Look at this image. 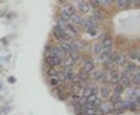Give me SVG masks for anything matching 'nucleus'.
Instances as JSON below:
<instances>
[{"label": "nucleus", "mask_w": 140, "mask_h": 115, "mask_svg": "<svg viewBox=\"0 0 140 115\" xmlns=\"http://www.w3.org/2000/svg\"><path fill=\"white\" fill-rule=\"evenodd\" d=\"M53 33L55 35V37L59 40H65V41H69L70 39V36L67 33H65L64 31L59 28L57 25L54 26L53 27Z\"/></svg>", "instance_id": "obj_1"}, {"label": "nucleus", "mask_w": 140, "mask_h": 115, "mask_svg": "<svg viewBox=\"0 0 140 115\" xmlns=\"http://www.w3.org/2000/svg\"><path fill=\"white\" fill-rule=\"evenodd\" d=\"M127 61L126 56L122 53H118L114 55V63H116L118 65H125Z\"/></svg>", "instance_id": "obj_2"}, {"label": "nucleus", "mask_w": 140, "mask_h": 115, "mask_svg": "<svg viewBox=\"0 0 140 115\" xmlns=\"http://www.w3.org/2000/svg\"><path fill=\"white\" fill-rule=\"evenodd\" d=\"M45 62L51 66H55V65H58L61 63V60L57 57L48 56L45 58Z\"/></svg>", "instance_id": "obj_3"}, {"label": "nucleus", "mask_w": 140, "mask_h": 115, "mask_svg": "<svg viewBox=\"0 0 140 115\" xmlns=\"http://www.w3.org/2000/svg\"><path fill=\"white\" fill-rule=\"evenodd\" d=\"M83 23L84 25V27H86L89 31H93V30L97 27V23H95V21L91 20V19L83 20Z\"/></svg>", "instance_id": "obj_4"}, {"label": "nucleus", "mask_w": 140, "mask_h": 115, "mask_svg": "<svg viewBox=\"0 0 140 115\" xmlns=\"http://www.w3.org/2000/svg\"><path fill=\"white\" fill-rule=\"evenodd\" d=\"M62 12H64L65 13L69 15V16H73V14H75V8L74 6L70 3H66L63 6L62 8Z\"/></svg>", "instance_id": "obj_5"}, {"label": "nucleus", "mask_w": 140, "mask_h": 115, "mask_svg": "<svg viewBox=\"0 0 140 115\" xmlns=\"http://www.w3.org/2000/svg\"><path fill=\"white\" fill-rule=\"evenodd\" d=\"M78 8L79 9V10L84 12V13H87V12H90V4L86 2H84V1H81L79 2L78 4Z\"/></svg>", "instance_id": "obj_6"}, {"label": "nucleus", "mask_w": 140, "mask_h": 115, "mask_svg": "<svg viewBox=\"0 0 140 115\" xmlns=\"http://www.w3.org/2000/svg\"><path fill=\"white\" fill-rule=\"evenodd\" d=\"M103 48L104 50L111 51L113 48V41L111 37H105L103 41Z\"/></svg>", "instance_id": "obj_7"}, {"label": "nucleus", "mask_w": 140, "mask_h": 115, "mask_svg": "<svg viewBox=\"0 0 140 115\" xmlns=\"http://www.w3.org/2000/svg\"><path fill=\"white\" fill-rule=\"evenodd\" d=\"M139 96H140V89H139V88L131 89V90L129 91V93H128V96L131 100L137 99Z\"/></svg>", "instance_id": "obj_8"}, {"label": "nucleus", "mask_w": 140, "mask_h": 115, "mask_svg": "<svg viewBox=\"0 0 140 115\" xmlns=\"http://www.w3.org/2000/svg\"><path fill=\"white\" fill-rule=\"evenodd\" d=\"M100 109L103 113H110L112 111V106L109 103H104L101 104Z\"/></svg>", "instance_id": "obj_9"}, {"label": "nucleus", "mask_w": 140, "mask_h": 115, "mask_svg": "<svg viewBox=\"0 0 140 115\" xmlns=\"http://www.w3.org/2000/svg\"><path fill=\"white\" fill-rule=\"evenodd\" d=\"M53 54L54 57H57L60 59V58H64L65 57V52L61 49V48H54L53 49Z\"/></svg>", "instance_id": "obj_10"}, {"label": "nucleus", "mask_w": 140, "mask_h": 115, "mask_svg": "<svg viewBox=\"0 0 140 115\" xmlns=\"http://www.w3.org/2000/svg\"><path fill=\"white\" fill-rule=\"evenodd\" d=\"M111 81L114 84H117L119 81V75L118 72L115 70H113L111 72Z\"/></svg>", "instance_id": "obj_11"}, {"label": "nucleus", "mask_w": 140, "mask_h": 115, "mask_svg": "<svg viewBox=\"0 0 140 115\" xmlns=\"http://www.w3.org/2000/svg\"><path fill=\"white\" fill-rule=\"evenodd\" d=\"M71 90L75 95H77L81 91V86L78 83H74L71 86Z\"/></svg>", "instance_id": "obj_12"}, {"label": "nucleus", "mask_w": 140, "mask_h": 115, "mask_svg": "<svg viewBox=\"0 0 140 115\" xmlns=\"http://www.w3.org/2000/svg\"><path fill=\"white\" fill-rule=\"evenodd\" d=\"M93 69V64L91 62H86L84 63V65L83 66V70L84 72H86V73L90 72Z\"/></svg>", "instance_id": "obj_13"}, {"label": "nucleus", "mask_w": 140, "mask_h": 115, "mask_svg": "<svg viewBox=\"0 0 140 115\" xmlns=\"http://www.w3.org/2000/svg\"><path fill=\"white\" fill-rule=\"evenodd\" d=\"M94 77H95L96 80L99 81V82H104V81L105 80L106 75H105V74L103 72H101V71H97V72H95Z\"/></svg>", "instance_id": "obj_14"}, {"label": "nucleus", "mask_w": 140, "mask_h": 115, "mask_svg": "<svg viewBox=\"0 0 140 115\" xmlns=\"http://www.w3.org/2000/svg\"><path fill=\"white\" fill-rule=\"evenodd\" d=\"M121 83L123 84V86H125V87H131L132 83H131V80L127 75H122L121 78Z\"/></svg>", "instance_id": "obj_15"}, {"label": "nucleus", "mask_w": 140, "mask_h": 115, "mask_svg": "<svg viewBox=\"0 0 140 115\" xmlns=\"http://www.w3.org/2000/svg\"><path fill=\"white\" fill-rule=\"evenodd\" d=\"M61 46V49L65 53H68V54H69L72 51V48H71V47L69 44H67L65 43V42H62V43H61L60 44Z\"/></svg>", "instance_id": "obj_16"}, {"label": "nucleus", "mask_w": 140, "mask_h": 115, "mask_svg": "<svg viewBox=\"0 0 140 115\" xmlns=\"http://www.w3.org/2000/svg\"><path fill=\"white\" fill-rule=\"evenodd\" d=\"M71 20H73L74 23H77V24H80L83 22V19L82 16L78 14H75V13L71 16Z\"/></svg>", "instance_id": "obj_17"}, {"label": "nucleus", "mask_w": 140, "mask_h": 115, "mask_svg": "<svg viewBox=\"0 0 140 115\" xmlns=\"http://www.w3.org/2000/svg\"><path fill=\"white\" fill-rule=\"evenodd\" d=\"M114 94L120 96L121 93L124 92V86L121 84H117L114 89Z\"/></svg>", "instance_id": "obj_18"}, {"label": "nucleus", "mask_w": 140, "mask_h": 115, "mask_svg": "<svg viewBox=\"0 0 140 115\" xmlns=\"http://www.w3.org/2000/svg\"><path fill=\"white\" fill-rule=\"evenodd\" d=\"M100 95L102 96V97H104V98L108 97L109 95H110L109 89H108L107 87H105V86L101 87V88H100Z\"/></svg>", "instance_id": "obj_19"}, {"label": "nucleus", "mask_w": 140, "mask_h": 115, "mask_svg": "<svg viewBox=\"0 0 140 115\" xmlns=\"http://www.w3.org/2000/svg\"><path fill=\"white\" fill-rule=\"evenodd\" d=\"M69 56L73 61L79 60V58H80V55H79V52H76V51H72V52L69 53Z\"/></svg>", "instance_id": "obj_20"}, {"label": "nucleus", "mask_w": 140, "mask_h": 115, "mask_svg": "<svg viewBox=\"0 0 140 115\" xmlns=\"http://www.w3.org/2000/svg\"><path fill=\"white\" fill-rule=\"evenodd\" d=\"M121 98L119 95H117V94H114L111 97V102L114 104H116L118 103L121 102Z\"/></svg>", "instance_id": "obj_21"}, {"label": "nucleus", "mask_w": 140, "mask_h": 115, "mask_svg": "<svg viewBox=\"0 0 140 115\" xmlns=\"http://www.w3.org/2000/svg\"><path fill=\"white\" fill-rule=\"evenodd\" d=\"M78 77L81 80H86L89 78V75H88V73H86V72L82 70V71L79 72V73L78 75Z\"/></svg>", "instance_id": "obj_22"}, {"label": "nucleus", "mask_w": 140, "mask_h": 115, "mask_svg": "<svg viewBox=\"0 0 140 115\" xmlns=\"http://www.w3.org/2000/svg\"><path fill=\"white\" fill-rule=\"evenodd\" d=\"M103 46L101 45L100 44H96L93 47V50H94V52L97 53V54H100L102 53L103 52Z\"/></svg>", "instance_id": "obj_23"}, {"label": "nucleus", "mask_w": 140, "mask_h": 115, "mask_svg": "<svg viewBox=\"0 0 140 115\" xmlns=\"http://www.w3.org/2000/svg\"><path fill=\"white\" fill-rule=\"evenodd\" d=\"M93 16L96 20H101V19H103V17H104L103 13L99 10H96V11L93 12Z\"/></svg>", "instance_id": "obj_24"}, {"label": "nucleus", "mask_w": 140, "mask_h": 115, "mask_svg": "<svg viewBox=\"0 0 140 115\" xmlns=\"http://www.w3.org/2000/svg\"><path fill=\"white\" fill-rule=\"evenodd\" d=\"M92 94V88L90 87H86L83 90V97L88 98Z\"/></svg>", "instance_id": "obj_25"}, {"label": "nucleus", "mask_w": 140, "mask_h": 115, "mask_svg": "<svg viewBox=\"0 0 140 115\" xmlns=\"http://www.w3.org/2000/svg\"><path fill=\"white\" fill-rule=\"evenodd\" d=\"M57 26L60 28L62 31H65V29H66V27H67V25H66V23H65V22H64L63 20H58V23H57Z\"/></svg>", "instance_id": "obj_26"}, {"label": "nucleus", "mask_w": 140, "mask_h": 115, "mask_svg": "<svg viewBox=\"0 0 140 115\" xmlns=\"http://www.w3.org/2000/svg\"><path fill=\"white\" fill-rule=\"evenodd\" d=\"M86 99H87V103L93 105V104H94V103H95V101L97 100V96L94 95V94H91L88 98H86Z\"/></svg>", "instance_id": "obj_27"}, {"label": "nucleus", "mask_w": 140, "mask_h": 115, "mask_svg": "<svg viewBox=\"0 0 140 115\" xmlns=\"http://www.w3.org/2000/svg\"><path fill=\"white\" fill-rule=\"evenodd\" d=\"M135 69H136V65H135L134 63L129 62V63L127 64L126 69H127V71H128V72H132V71L135 70Z\"/></svg>", "instance_id": "obj_28"}, {"label": "nucleus", "mask_w": 140, "mask_h": 115, "mask_svg": "<svg viewBox=\"0 0 140 115\" xmlns=\"http://www.w3.org/2000/svg\"><path fill=\"white\" fill-rule=\"evenodd\" d=\"M70 45V47H71V48H72V50L73 51H77L79 49V44L78 43V42H76V41H73L71 43V44H69Z\"/></svg>", "instance_id": "obj_29"}, {"label": "nucleus", "mask_w": 140, "mask_h": 115, "mask_svg": "<svg viewBox=\"0 0 140 115\" xmlns=\"http://www.w3.org/2000/svg\"><path fill=\"white\" fill-rule=\"evenodd\" d=\"M48 75L51 77H54V76H57L58 75V72L56 71V69H53V68H51V69H48Z\"/></svg>", "instance_id": "obj_30"}, {"label": "nucleus", "mask_w": 140, "mask_h": 115, "mask_svg": "<svg viewBox=\"0 0 140 115\" xmlns=\"http://www.w3.org/2000/svg\"><path fill=\"white\" fill-rule=\"evenodd\" d=\"M61 18H62V20H63L64 22H67V21H69V20H71V16L65 13L64 12H62V13H61Z\"/></svg>", "instance_id": "obj_31"}, {"label": "nucleus", "mask_w": 140, "mask_h": 115, "mask_svg": "<svg viewBox=\"0 0 140 115\" xmlns=\"http://www.w3.org/2000/svg\"><path fill=\"white\" fill-rule=\"evenodd\" d=\"M64 63H65V66H67V67H70L71 65H73V64H74V61L69 57V58H65Z\"/></svg>", "instance_id": "obj_32"}, {"label": "nucleus", "mask_w": 140, "mask_h": 115, "mask_svg": "<svg viewBox=\"0 0 140 115\" xmlns=\"http://www.w3.org/2000/svg\"><path fill=\"white\" fill-rule=\"evenodd\" d=\"M67 27L69 28L70 31L74 33V34H76V33H77V32H78L77 29H76V28L73 26V25H72L71 23L67 24Z\"/></svg>", "instance_id": "obj_33"}, {"label": "nucleus", "mask_w": 140, "mask_h": 115, "mask_svg": "<svg viewBox=\"0 0 140 115\" xmlns=\"http://www.w3.org/2000/svg\"><path fill=\"white\" fill-rule=\"evenodd\" d=\"M118 6H119L120 7L124 8V7H125L127 5H128V2L125 1V0H118Z\"/></svg>", "instance_id": "obj_34"}, {"label": "nucleus", "mask_w": 140, "mask_h": 115, "mask_svg": "<svg viewBox=\"0 0 140 115\" xmlns=\"http://www.w3.org/2000/svg\"><path fill=\"white\" fill-rule=\"evenodd\" d=\"M133 82L135 84H140V73H138L137 75H135V77L133 79Z\"/></svg>", "instance_id": "obj_35"}, {"label": "nucleus", "mask_w": 140, "mask_h": 115, "mask_svg": "<svg viewBox=\"0 0 140 115\" xmlns=\"http://www.w3.org/2000/svg\"><path fill=\"white\" fill-rule=\"evenodd\" d=\"M78 102H79V104L80 106H84V105H86L87 104V99L86 97L83 96Z\"/></svg>", "instance_id": "obj_36"}, {"label": "nucleus", "mask_w": 140, "mask_h": 115, "mask_svg": "<svg viewBox=\"0 0 140 115\" xmlns=\"http://www.w3.org/2000/svg\"><path fill=\"white\" fill-rule=\"evenodd\" d=\"M58 79L60 81H65V74L64 72H61V73H58Z\"/></svg>", "instance_id": "obj_37"}, {"label": "nucleus", "mask_w": 140, "mask_h": 115, "mask_svg": "<svg viewBox=\"0 0 140 115\" xmlns=\"http://www.w3.org/2000/svg\"><path fill=\"white\" fill-rule=\"evenodd\" d=\"M124 112V109L123 108H119V109H114V110H112V113H114V114H121Z\"/></svg>", "instance_id": "obj_38"}, {"label": "nucleus", "mask_w": 140, "mask_h": 115, "mask_svg": "<svg viewBox=\"0 0 140 115\" xmlns=\"http://www.w3.org/2000/svg\"><path fill=\"white\" fill-rule=\"evenodd\" d=\"M98 4H99L98 1H96V0H93V1L90 2V6H91L93 8H97V6H98ZM91 6H90V7H91Z\"/></svg>", "instance_id": "obj_39"}, {"label": "nucleus", "mask_w": 140, "mask_h": 115, "mask_svg": "<svg viewBox=\"0 0 140 115\" xmlns=\"http://www.w3.org/2000/svg\"><path fill=\"white\" fill-rule=\"evenodd\" d=\"M8 82L10 83H14L16 82V79L13 77V76H10V77L8 78Z\"/></svg>", "instance_id": "obj_40"}, {"label": "nucleus", "mask_w": 140, "mask_h": 115, "mask_svg": "<svg viewBox=\"0 0 140 115\" xmlns=\"http://www.w3.org/2000/svg\"><path fill=\"white\" fill-rule=\"evenodd\" d=\"M98 2L102 4H109L111 3V1L110 0H100V1H98Z\"/></svg>", "instance_id": "obj_41"}, {"label": "nucleus", "mask_w": 140, "mask_h": 115, "mask_svg": "<svg viewBox=\"0 0 140 115\" xmlns=\"http://www.w3.org/2000/svg\"><path fill=\"white\" fill-rule=\"evenodd\" d=\"M58 79H52V80H51V83H52V85H57L58 84Z\"/></svg>", "instance_id": "obj_42"}, {"label": "nucleus", "mask_w": 140, "mask_h": 115, "mask_svg": "<svg viewBox=\"0 0 140 115\" xmlns=\"http://www.w3.org/2000/svg\"><path fill=\"white\" fill-rule=\"evenodd\" d=\"M10 107H6L5 110H3V112H4V114H4V115H6L8 113L10 112Z\"/></svg>", "instance_id": "obj_43"}, {"label": "nucleus", "mask_w": 140, "mask_h": 115, "mask_svg": "<svg viewBox=\"0 0 140 115\" xmlns=\"http://www.w3.org/2000/svg\"><path fill=\"white\" fill-rule=\"evenodd\" d=\"M89 33H90V34L93 35V36H95L96 35V32L94 31H89Z\"/></svg>", "instance_id": "obj_44"}, {"label": "nucleus", "mask_w": 140, "mask_h": 115, "mask_svg": "<svg viewBox=\"0 0 140 115\" xmlns=\"http://www.w3.org/2000/svg\"><path fill=\"white\" fill-rule=\"evenodd\" d=\"M134 2L135 5H140V0H135Z\"/></svg>", "instance_id": "obj_45"}, {"label": "nucleus", "mask_w": 140, "mask_h": 115, "mask_svg": "<svg viewBox=\"0 0 140 115\" xmlns=\"http://www.w3.org/2000/svg\"><path fill=\"white\" fill-rule=\"evenodd\" d=\"M2 89V83L0 81V89Z\"/></svg>", "instance_id": "obj_46"}, {"label": "nucleus", "mask_w": 140, "mask_h": 115, "mask_svg": "<svg viewBox=\"0 0 140 115\" xmlns=\"http://www.w3.org/2000/svg\"><path fill=\"white\" fill-rule=\"evenodd\" d=\"M0 98H1V97H0Z\"/></svg>", "instance_id": "obj_47"}]
</instances>
